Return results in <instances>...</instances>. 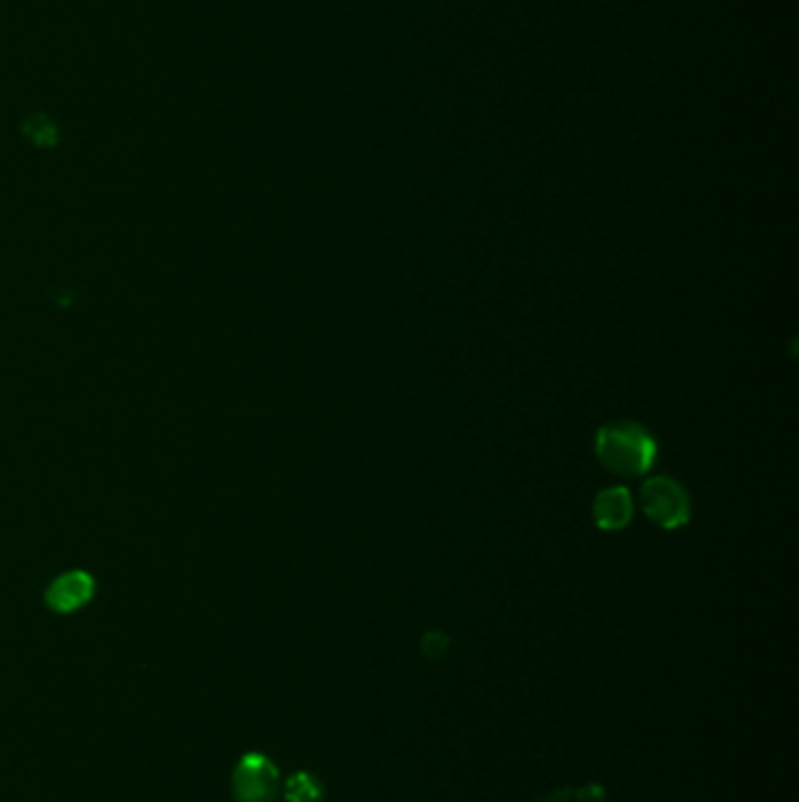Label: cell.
Here are the masks:
<instances>
[{
  "mask_svg": "<svg viewBox=\"0 0 799 802\" xmlns=\"http://www.w3.org/2000/svg\"><path fill=\"white\" fill-rule=\"evenodd\" d=\"M289 802H321L323 800V787L321 781L308 772H296L289 781L287 789H284Z\"/></svg>",
  "mask_w": 799,
  "mask_h": 802,
  "instance_id": "cell-6",
  "label": "cell"
},
{
  "mask_svg": "<svg viewBox=\"0 0 799 802\" xmlns=\"http://www.w3.org/2000/svg\"><path fill=\"white\" fill-rule=\"evenodd\" d=\"M642 509L647 519L657 526L673 530L690 521V495L669 476H654L642 486Z\"/></svg>",
  "mask_w": 799,
  "mask_h": 802,
  "instance_id": "cell-2",
  "label": "cell"
},
{
  "mask_svg": "<svg viewBox=\"0 0 799 802\" xmlns=\"http://www.w3.org/2000/svg\"><path fill=\"white\" fill-rule=\"evenodd\" d=\"M24 134L31 144L41 148H50L60 141V127H56L47 116H31L24 123Z\"/></svg>",
  "mask_w": 799,
  "mask_h": 802,
  "instance_id": "cell-7",
  "label": "cell"
},
{
  "mask_svg": "<svg viewBox=\"0 0 799 802\" xmlns=\"http://www.w3.org/2000/svg\"><path fill=\"white\" fill-rule=\"evenodd\" d=\"M596 455L619 476H640L657 461V442L638 423H615L598 430Z\"/></svg>",
  "mask_w": 799,
  "mask_h": 802,
  "instance_id": "cell-1",
  "label": "cell"
},
{
  "mask_svg": "<svg viewBox=\"0 0 799 802\" xmlns=\"http://www.w3.org/2000/svg\"><path fill=\"white\" fill-rule=\"evenodd\" d=\"M94 589H97V584H94V578L89 576V572L68 570L47 587L45 601L54 613L66 615V613H75V610L87 605L94 597Z\"/></svg>",
  "mask_w": 799,
  "mask_h": 802,
  "instance_id": "cell-4",
  "label": "cell"
},
{
  "mask_svg": "<svg viewBox=\"0 0 799 802\" xmlns=\"http://www.w3.org/2000/svg\"><path fill=\"white\" fill-rule=\"evenodd\" d=\"M279 789V770L263 753H246L233 772L237 802H273Z\"/></svg>",
  "mask_w": 799,
  "mask_h": 802,
  "instance_id": "cell-3",
  "label": "cell"
},
{
  "mask_svg": "<svg viewBox=\"0 0 799 802\" xmlns=\"http://www.w3.org/2000/svg\"><path fill=\"white\" fill-rule=\"evenodd\" d=\"M633 503L626 488H607L594 503V517L603 530H619L631 521Z\"/></svg>",
  "mask_w": 799,
  "mask_h": 802,
  "instance_id": "cell-5",
  "label": "cell"
}]
</instances>
